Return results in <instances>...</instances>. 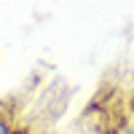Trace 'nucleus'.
I'll return each mask as SVG.
<instances>
[{
	"instance_id": "1",
	"label": "nucleus",
	"mask_w": 134,
	"mask_h": 134,
	"mask_svg": "<svg viewBox=\"0 0 134 134\" xmlns=\"http://www.w3.org/2000/svg\"><path fill=\"white\" fill-rule=\"evenodd\" d=\"M0 134H8V126H5V121L0 118Z\"/></svg>"
}]
</instances>
